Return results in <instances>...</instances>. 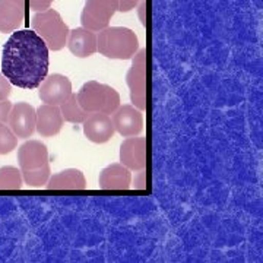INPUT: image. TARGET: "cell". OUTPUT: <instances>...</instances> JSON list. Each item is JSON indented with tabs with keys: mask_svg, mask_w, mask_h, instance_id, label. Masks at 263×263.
<instances>
[{
	"mask_svg": "<svg viewBox=\"0 0 263 263\" xmlns=\"http://www.w3.org/2000/svg\"><path fill=\"white\" fill-rule=\"evenodd\" d=\"M50 50L32 29H16L2 51V73L22 89H35L48 75Z\"/></svg>",
	"mask_w": 263,
	"mask_h": 263,
	"instance_id": "6da1fadb",
	"label": "cell"
},
{
	"mask_svg": "<svg viewBox=\"0 0 263 263\" xmlns=\"http://www.w3.org/2000/svg\"><path fill=\"white\" fill-rule=\"evenodd\" d=\"M139 50L136 32L126 27H107L97 35V51L107 59L130 60Z\"/></svg>",
	"mask_w": 263,
	"mask_h": 263,
	"instance_id": "7a4b0ae2",
	"label": "cell"
},
{
	"mask_svg": "<svg viewBox=\"0 0 263 263\" xmlns=\"http://www.w3.org/2000/svg\"><path fill=\"white\" fill-rule=\"evenodd\" d=\"M76 100L86 113L113 114L120 107V94L113 86L97 81L85 82L76 94Z\"/></svg>",
	"mask_w": 263,
	"mask_h": 263,
	"instance_id": "3957f363",
	"label": "cell"
},
{
	"mask_svg": "<svg viewBox=\"0 0 263 263\" xmlns=\"http://www.w3.org/2000/svg\"><path fill=\"white\" fill-rule=\"evenodd\" d=\"M31 28L37 32L47 44L48 50L59 51L66 46L69 35V27L57 10L48 8L41 12H35L31 19Z\"/></svg>",
	"mask_w": 263,
	"mask_h": 263,
	"instance_id": "277c9868",
	"label": "cell"
},
{
	"mask_svg": "<svg viewBox=\"0 0 263 263\" xmlns=\"http://www.w3.org/2000/svg\"><path fill=\"white\" fill-rule=\"evenodd\" d=\"M148 51L141 48L132 57V66L126 73V84L130 91V103L141 111L146 110V78H148Z\"/></svg>",
	"mask_w": 263,
	"mask_h": 263,
	"instance_id": "5b68a950",
	"label": "cell"
},
{
	"mask_svg": "<svg viewBox=\"0 0 263 263\" xmlns=\"http://www.w3.org/2000/svg\"><path fill=\"white\" fill-rule=\"evenodd\" d=\"M119 9L117 0H85L81 13L82 27L92 32H100L110 25V21Z\"/></svg>",
	"mask_w": 263,
	"mask_h": 263,
	"instance_id": "8992f818",
	"label": "cell"
},
{
	"mask_svg": "<svg viewBox=\"0 0 263 263\" xmlns=\"http://www.w3.org/2000/svg\"><path fill=\"white\" fill-rule=\"evenodd\" d=\"M72 82L67 76L62 73H53L38 86V97L41 103L50 105H60L72 95Z\"/></svg>",
	"mask_w": 263,
	"mask_h": 263,
	"instance_id": "52a82bcc",
	"label": "cell"
},
{
	"mask_svg": "<svg viewBox=\"0 0 263 263\" xmlns=\"http://www.w3.org/2000/svg\"><path fill=\"white\" fill-rule=\"evenodd\" d=\"M6 123L18 139H28L35 132V108L25 101L12 104Z\"/></svg>",
	"mask_w": 263,
	"mask_h": 263,
	"instance_id": "ba28073f",
	"label": "cell"
},
{
	"mask_svg": "<svg viewBox=\"0 0 263 263\" xmlns=\"http://www.w3.org/2000/svg\"><path fill=\"white\" fill-rule=\"evenodd\" d=\"M148 142L142 136L126 138L120 145V164L130 171L146 170L148 165Z\"/></svg>",
	"mask_w": 263,
	"mask_h": 263,
	"instance_id": "9c48e42d",
	"label": "cell"
},
{
	"mask_svg": "<svg viewBox=\"0 0 263 263\" xmlns=\"http://www.w3.org/2000/svg\"><path fill=\"white\" fill-rule=\"evenodd\" d=\"M114 130L123 138L139 136L143 130V114L139 108L132 104H124L111 114Z\"/></svg>",
	"mask_w": 263,
	"mask_h": 263,
	"instance_id": "30bf717a",
	"label": "cell"
},
{
	"mask_svg": "<svg viewBox=\"0 0 263 263\" xmlns=\"http://www.w3.org/2000/svg\"><path fill=\"white\" fill-rule=\"evenodd\" d=\"M84 135L92 143H105L114 136V126L111 117L104 113H91L82 123Z\"/></svg>",
	"mask_w": 263,
	"mask_h": 263,
	"instance_id": "8fae6325",
	"label": "cell"
},
{
	"mask_svg": "<svg viewBox=\"0 0 263 263\" xmlns=\"http://www.w3.org/2000/svg\"><path fill=\"white\" fill-rule=\"evenodd\" d=\"M63 123L65 120L59 105L43 104L35 110V130L44 138L59 135L63 127Z\"/></svg>",
	"mask_w": 263,
	"mask_h": 263,
	"instance_id": "7c38bea8",
	"label": "cell"
},
{
	"mask_svg": "<svg viewBox=\"0 0 263 263\" xmlns=\"http://www.w3.org/2000/svg\"><path fill=\"white\" fill-rule=\"evenodd\" d=\"M18 164L21 171L37 170L48 164L47 146L40 141L24 142L18 149Z\"/></svg>",
	"mask_w": 263,
	"mask_h": 263,
	"instance_id": "4fadbf2b",
	"label": "cell"
},
{
	"mask_svg": "<svg viewBox=\"0 0 263 263\" xmlns=\"http://www.w3.org/2000/svg\"><path fill=\"white\" fill-rule=\"evenodd\" d=\"M66 47L75 57H91L97 53V34L84 27L70 29L66 40Z\"/></svg>",
	"mask_w": 263,
	"mask_h": 263,
	"instance_id": "5bb4252c",
	"label": "cell"
},
{
	"mask_svg": "<svg viewBox=\"0 0 263 263\" xmlns=\"http://www.w3.org/2000/svg\"><path fill=\"white\" fill-rule=\"evenodd\" d=\"M27 0H0V32H13L25 21Z\"/></svg>",
	"mask_w": 263,
	"mask_h": 263,
	"instance_id": "9a60e30c",
	"label": "cell"
},
{
	"mask_svg": "<svg viewBox=\"0 0 263 263\" xmlns=\"http://www.w3.org/2000/svg\"><path fill=\"white\" fill-rule=\"evenodd\" d=\"M100 189L103 190H129L132 184V173L120 162L107 165L100 173Z\"/></svg>",
	"mask_w": 263,
	"mask_h": 263,
	"instance_id": "2e32d148",
	"label": "cell"
},
{
	"mask_svg": "<svg viewBox=\"0 0 263 263\" xmlns=\"http://www.w3.org/2000/svg\"><path fill=\"white\" fill-rule=\"evenodd\" d=\"M46 187L48 190H85L86 179L81 170L66 168L50 176Z\"/></svg>",
	"mask_w": 263,
	"mask_h": 263,
	"instance_id": "e0dca14e",
	"label": "cell"
},
{
	"mask_svg": "<svg viewBox=\"0 0 263 263\" xmlns=\"http://www.w3.org/2000/svg\"><path fill=\"white\" fill-rule=\"evenodd\" d=\"M60 113L63 116V120L69 123H84V120L89 116V113H86L84 108L79 105L78 100H76V94L72 92V95L66 100L65 103H62L59 105Z\"/></svg>",
	"mask_w": 263,
	"mask_h": 263,
	"instance_id": "ac0fdd59",
	"label": "cell"
},
{
	"mask_svg": "<svg viewBox=\"0 0 263 263\" xmlns=\"http://www.w3.org/2000/svg\"><path fill=\"white\" fill-rule=\"evenodd\" d=\"M22 173L12 165L0 168V190H19L22 187Z\"/></svg>",
	"mask_w": 263,
	"mask_h": 263,
	"instance_id": "d6986e66",
	"label": "cell"
},
{
	"mask_svg": "<svg viewBox=\"0 0 263 263\" xmlns=\"http://www.w3.org/2000/svg\"><path fill=\"white\" fill-rule=\"evenodd\" d=\"M22 173V180L25 181V184H28L29 187H41L44 186L51 176V170L50 164L41 167L37 170H27V171H21Z\"/></svg>",
	"mask_w": 263,
	"mask_h": 263,
	"instance_id": "ffe728a7",
	"label": "cell"
},
{
	"mask_svg": "<svg viewBox=\"0 0 263 263\" xmlns=\"http://www.w3.org/2000/svg\"><path fill=\"white\" fill-rule=\"evenodd\" d=\"M16 146L18 138L10 130L9 126H6V123L0 122V155L10 154L12 151L16 149Z\"/></svg>",
	"mask_w": 263,
	"mask_h": 263,
	"instance_id": "44dd1931",
	"label": "cell"
},
{
	"mask_svg": "<svg viewBox=\"0 0 263 263\" xmlns=\"http://www.w3.org/2000/svg\"><path fill=\"white\" fill-rule=\"evenodd\" d=\"M27 2H28L29 9L34 10V12H41V10L51 8L54 0H27Z\"/></svg>",
	"mask_w": 263,
	"mask_h": 263,
	"instance_id": "7402d4cb",
	"label": "cell"
},
{
	"mask_svg": "<svg viewBox=\"0 0 263 263\" xmlns=\"http://www.w3.org/2000/svg\"><path fill=\"white\" fill-rule=\"evenodd\" d=\"M10 92H12V84L3 76V73H0V101L8 100Z\"/></svg>",
	"mask_w": 263,
	"mask_h": 263,
	"instance_id": "603a6c76",
	"label": "cell"
},
{
	"mask_svg": "<svg viewBox=\"0 0 263 263\" xmlns=\"http://www.w3.org/2000/svg\"><path fill=\"white\" fill-rule=\"evenodd\" d=\"M138 8V16H139V21H141L142 27L146 28L148 25V21H146V13H148V2L146 0H141L139 5L136 6Z\"/></svg>",
	"mask_w": 263,
	"mask_h": 263,
	"instance_id": "cb8c5ba5",
	"label": "cell"
},
{
	"mask_svg": "<svg viewBox=\"0 0 263 263\" xmlns=\"http://www.w3.org/2000/svg\"><path fill=\"white\" fill-rule=\"evenodd\" d=\"M119 2V9L117 12H122V13H126V12H130L132 9H135L141 0H117Z\"/></svg>",
	"mask_w": 263,
	"mask_h": 263,
	"instance_id": "d4e9b609",
	"label": "cell"
},
{
	"mask_svg": "<svg viewBox=\"0 0 263 263\" xmlns=\"http://www.w3.org/2000/svg\"><path fill=\"white\" fill-rule=\"evenodd\" d=\"M10 108H12V103H10L9 100H2V101H0V122H8Z\"/></svg>",
	"mask_w": 263,
	"mask_h": 263,
	"instance_id": "484cf974",
	"label": "cell"
}]
</instances>
